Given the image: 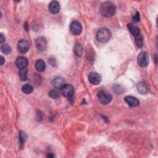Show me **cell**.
Segmentation results:
<instances>
[{
    "label": "cell",
    "mask_w": 158,
    "mask_h": 158,
    "mask_svg": "<svg viewBox=\"0 0 158 158\" xmlns=\"http://www.w3.org/2000/svg\"><path fill=\"white\" fill-rule=\"evenodd\" d=\"M135 43L139 47H141L143 46V37L141 35L135 37Z\"/></svg>",
    "instance_id": "603a6c76"
},
{
    "label": "cell",
    "mask_w": 158,
    "mask_h": 158,
    "mask_svg": "<svg viewBox=\"0 0 158 158\" xmlns=\"http://www.w3.org/2000/svg\"><path fill=\"white\" fill-rule=\"evenodd\" d=\"M83 47L80 43H76L75 47H74V52L75 54V55L78 57H80L81 55L83 54Z\"/></svg>",
    "instance_id": "e0dca14e"
},
{
    "label": "cell",
    "mask_w": 158,
    "mask_h": 158,
    "mask_svg": "<svg viewBox=\"0 0 158 158\" xmlns=\"http://www.w3.org/2000/svg\"><path fill=\"white\" fill-rule=\"evenodd\" d=\"M35 68L40 72H42L45 70L46 65L44 61L42 59H38L35 62Z\"/></svg>",
    "instance_id": "5bb4252c"
},
{
    "label": "cell",
    "mask_w": 158,
    "mask_h": 158,
    "mask_svg": "<svg viewBox=\"0 0 158 158\" xmlns=\"http://www.w3.org/2000/svg\"><path fill=\"white\" fill-rule=\"evenodd\" d=\"M49 96L53 99H58L60 96V93L57 90H52L49 92Z\"/></svg>",
    "instance_id": "7402d4cb"
},
{
    "label": "cell",
    "mask_w": 158,
    "mask_h": 158,
    "mask_svg": "<svg viewBox=\"0 0 158 158\" xmlns=\"http://www.w3.org/2000/svg\"><path fill=\"white\" fill-rule=\"evenodd\" d=\"M61 91L65 97L71 98L74 94V88L72 85L66 84L61 88Z\"/></svg>",
    "instance_id": "277c9868"
},
{
    "label": "cell",
    "mask_w": 158,
    "mask_h": 158,
    "mask_svg": "<svg viewBox=\"0 0 158 158\" xmlns=\"http://www.w3.org/2000/svg\"><path fill=\"white\" fill-rule=\"evenodd\" d=\"M125 101L131 108H136L140 104L139 100L132 96H127L125 97Z\"/></svg>",
    "instance_id": "30bf717a"
},
{
    "label": "cell",
    "mask_w": 158,
    "mask_h": 158,
    "mask_svg": "<svg viewBox=\"0 0 158 158\" xmlns=\"http://www.w3.org/2000/svg\"><path fill=\"white\" fill-rule=\"evenodd\" d=\"M4 40H5V37H4V35L2 33H1V35H0V42L2 43L4 42Z\"/></svg>",
    "instance_id": "484cf974"
},
{
    "label": "cell",
    "mask_w": 158,
    "mask_h": 158,
    "mask_svg": "<svg viewBox=\"0 0 158 158\" xmlns=\"http://www.w3.org/2000/svg\"><path fill=\"white\" fill-rule=\"evenodd\" d=\"M88 80L91 84L97 85L100 84L101 77L97 72H91L88 75Z\"/></svg>",
    "instance_id": "9c48e42d"
},
{
    "label": "cell",
    "mask_w": 158,
    "mask_h": 158,
    "mask_svg": "<svg viewBox=\"0 0 158 158\" xmlns=\"http://www.w3.org/2000/svg\"><path fill=\"white\" fill-rule=\"evenodd\" d=\"M70 30L72 34L75 35H79L82 31V27L80 22L74 21L70 25Z\"/></svg>",
    "instance_id": "8992f818"
},
{
    "label": "cell",
    "mask_w": 158,
    "mask_h": 158,
    "mask_svg": "<svg viewBox=\"0 0 158 158\" xmlns=\"http://www.w3.org/2000/svg\"><path fill=\"white\" fill-rule=\"evenodd\" d=\"M1 50L3 53L5 54H8L11 52V48L9 45L5 43V44L1 45Z\"/></svg>",
    "instance_id": "44dd1931"
},
{
    "label": "cell",
    "mask_w": 158,
    "mask_h": 158,
    "mask_svg": "<svg viewBox=\"0 0 158 158\" xmlns=\"http://www.w3.org/2000/svg\"><path fill=\"white\" fill-rule=\"evenodd\" d=\"M136 88L139 92L141 94H145L148 92V88L146 84H145L144 82H143V81H141V82L137 84Z\"/></svg>",
    "instance_id": "9a60e30c"
},
{
    "label": "cell",
    "mask_w": 158,
    "mask_h": 158,
    "mask_svg": "<svg viewBox=\"0 0 158 158\" xmlns=\"http://www.w3.org/2000/svg\"><path fill=\"white\" fill-rule=\"evenodd\" d=\"M137 59H138L139 64L141 67H146L149 63L148 54L145 52H140L138 55Z\"/></svg>",
    "instance_id": "5b68a950"
},
{
    "label": "cell",
    "mask_w": 158,
    "mask_h": 158,
    "mask_svg": "<svg viewBox=\"0 0 158 158\" xmlns=\"http://www.w3.org/2000/svg\"><path fill=\"white\" fill-rule=\"evenodd\" d=\"M111 37V33L108 29H100L96 35V38L99 42L101 43L108 42L110 40Z\"/></svg>",
    "instance_id": "7a4b0ae2"
},
{
    "label": "cell",
    "mask_w": 158,
    "mask_h": 158,
    "mask_svg": "<svg viewBox=\"0 0 158 158\" xmlns=\"http://www.w3.org/2000/svg\"><path fill=\"white\" fill-rule=\"evenodd\" d=\"M47 157H54V155H52V153H51L50 155H48L47 156Z\"/></svg>",
    "instance_id": "f1b7e54d"
},
{
    "label": "cell",
    "mask_w": 158,
    "mask_h": 158,
    "mask_svg": "<svg viewBox=\"0 0 158 158\" xmlns=\"http://www.w3.org/2000/svg\"><path fill=\"white\" fill-rule=\"evenodd\" d=\"M97 97L99 101L103 104H109L113 99V96H112L111 94L107 91L104 90L99 91L97 94Z\"/></svg>",
    "instance_id": "3957f363"
},
{
    "label": "cell",
    "mask_w": 158,
    "mask_h": 158,
    "mask_svg": "<svg viewBox=\"0 0 158 158\" xmlns=\"http://www.w3.org/2000/svg\"><path fill=\"white\" fill-rule=\"evenodd\" d=\"M4 62H5V59H4V58L3 56H1V65H3Z\"/></svg>",
    "instance_id": "4316f807"
},
{
    "label": "cell",
    "mask_w": 158,
    "mask_h": 158,
    "mask_svg": "<svg viewBox=\"0 0 158 158\" xmlns=\"http://www.w3.org/2000/svg\"><path fill=\"white\" fill-rule=\"evenodd\" d=\"M35 43H36L37 49L40 52H43V51L47 49V40H46L45 38L43 37H40L37 38L36 41H35Z\"/></svg>",
    "instance_id": "52a82bcc"
},
{
    "label": "cell",
    "mask_w": 158,
    "mask_h": 158,
    "mask_svg": "<svg viewBox=\"0 0 158 158\" xmlns=\"http://www.w3.org/2000/svg\"><path fill=\"white\" fill-rule=\"evenodd\" d=\"M127 28L129 30L130 33L135 37V38L141 35L140 29L134 24H129L127 25Z\"/></svg>",
    "instance_id": "4fadbf2b"
},
{
    "label": "cell",
    "mask_w": 158,
    "mask_h": 158,
    "mask_svg": "<svg viewBox=\"0 0 158 158\" xmlns=\"http://www.w3.org/2000/svg\"><path fill=\"white\" fill-rule=\"evenodd\" d=\"M27 139V135L26 133H25L23 131L19 132V145L20 148H23L25 142L26 141Z\"/></svg>",
    "instance_id": "2e32d148"
},
{
    "label": "cell",
    "mask_w": 158,
    "mask_h": 158,
    "mask_svg": "<svg viewBox=\"0 0 158 158\" xmlns=\"http://www.w3.org/2000/svg\"><path fill=\"white\" fill-rule=\"evenodd\" d=\"M16 64L19 69H25L29 65V61L24 56H20L16 59Z\"/></svg>",
    "instance_id": "8fae6325"
},
{
    "label": "cell",
    "mask_w": 158,
    "mask_h": 158,
    "mask_svg": "<svg viewBox=\"0 0 158 158\" xmlns=\"http://www.w3.org/2000/svg\"><path fill=\"white\" fill-rule=\"evenodd\" d=\"M48 9L51 13L58 14L60 11V4L56 1H53L49 4Z\"/></svg>",
    "instance_id": "7c38bea8"
},
{
    "label": "cell",
    "mask_w": 158,
    "mask_h": 158,
    "mask_svg": "<svg viewBox=\"0 0 158 158\" xmlns=\"http://www.w3.org/2000/svg\"><path fill=\"white\" fill-rule=\"evenodd\" d=\"M140 13L139 12H136L135 15H134V16L133 17V20L135 22H139L140 21Z\"/></svg>",
    "instance_id": "d4e9b609"
},
{
    "label": "cell",
    "mask_w": 158,
    "mask_h": 158,
    "mask_svg": "<svg viewBox=\"0 0 158 158\" xmlns=\"http://www.w3.org/2000/svg\"><path fill=\"white\" fill-rule=\"evenodd\" d=\"M24 27H25V29L26 30H28L29 28H28V24H27V22H25L24 24Z\"/></svg>",
    "instance_id": "83f0119b"
},
{
    "label": "cell",
    "mask_w": 158,
    "mask_h": 158,
    "mask_svg": "<svg viewBox=\"0 0 158 158\" xmlns=\"http://www.w3.org/2000/svg\"><path fill=\"white\" fill-rule=\"evenodd\" d=\"M19 76L20 79L25 81L27 80V69H20L19 72Z\"/></svg>",
    "instance_id": "ffe728a7"
},
{
    "label": "cell",
    "mask_w": 158,
    "mask_h": 158,
    "mask_svg": "<svg viewBox=\"0 0 158 158\" xmlns=\"http://www.w3.org/2000/svg\"><path fill=\"white\" fill-rule=\"evenodd\" d=\"M116 11V5L111 1H106L102 3L100 7V12L104 17H111L115 14Z\"/></svg>",
    "instance_id": "6da1fadb"
},
{
    "label": "cell",
    "mask_w": 158,
    "mask_h": 158,
    "mask_svg": "<svg viewBox=\"0 0 158 158\" xmlns=\"http://www.w3.org/2000/svg\"><path fill=\"white\" fill-rule=\"evenodd\" d=\"M22 90L24 93L26 94H30L33 92V86L30 84H25L22 86Z\"/></svg>",
    "instance_id": "d6986e66"
},
{
    "label": "cell",
    "mask_w": 158,
    "mask_h": 158,
    "mask_svg": "<svg viewBox=\"0 0 158 158\" xmlns=\"http://www.w3.org/2000/svg\"><path fill=\"white\" fill-rule=\"evenodd\" d=\"M113 88H114V91H116V92L117 93H119V94L122 93L124 91L123 88H122V86L120 85H115L114 86Z\"/></svg>",
    "instance_id": "cb8c5ba5"
},
{
    "label": "cell",
    "mask_w": 158,
    "mask_h": 158,
    "mask_svg": "<svg viewBox=\"0 0 158 158\" xmlns=\"http://www.w3.org/2000/svg\"><path fill=\"white\" fill-rule=\"evenodd\" d=\"M53 84L55 87L57 88H61L65 84L64 80L59 77L55 78L53 81Z\"/></svg>",
    "instance_id": "ac0fdd59"
},
{
    "label": "cell",
    "mask_w": 158,
    "mask_h": 158,
    "mask_svg": "<svg viewBox=\"0 0 158 158\" xmlns=\"http://www.w3.org/2000/svg\"><path fill=\"white\" fill-rule=\"evenodd\" d=\"M30 47V45L27 40H21L17 43V48L21 53H27Z\"/></svg>",
    "instance_id": "ba28073f"
}]
</instances>
